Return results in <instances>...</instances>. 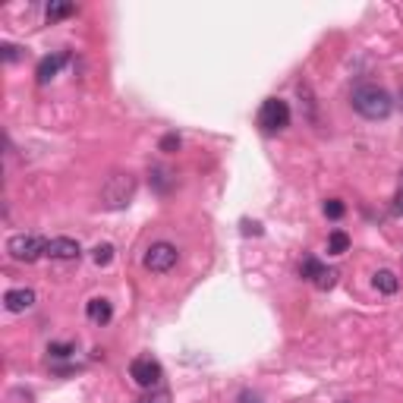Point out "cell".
I'll return each instance as SVG.
<instances>
[{"label": "cell", "mask_w": 403, "mask_h": 403, "mask_svg": "<svg viewBox=\"0 0 403 403\" xmlns=\"http://www.w3.org/2000/svg\"><path fill=\"white\" fill-rule=\"evenodd\" d=\"M350 104H353V111L359 113V117H366V120H385L388 113L394 111L391 95H388L385 89H378V85H372V82L359 85V89L353 92Z\"/></svg>", "instance_id": "1"}, {"label": "cell", "mask_w": 403, "mask_h": 403, "mask_svg": "<svg viewBox=\"0 0 403 403\" xmlns=\"http://www.w3.org/2000/svg\"><path fill=\"white\" fill-rule=\"evenodd\" d=\"M136 196V177H132L130 170H120V173H111L104 183V190H101V205L111 208V211H120V208H126Z\"/></svg>", "instance_id": "2"}, {"label": "cell", "mask_w": 403, "mask_h": 403, "mask_svg": "<svg viewBox=\"0 0 403 403\" xmlns=\"http://www.w3.org/2000/svg\"><path fill=\"white\" fill-rule=\"evenodd\" d=\"M6 252H10L13 261L32 265V261H38L42 255H48V240L35 237V233H16V237H10V243H6Z\"/></svg>", "instance_id": "3"}, {"label": "cell", "mask_w": 403, "mask_h": 403, "mask_svg": "<svg viewBox=\"0 0 403 403\" xmlns=\"http://www.w3.org/2000/svg\"><path fill=\"white\" fill-rule=\"evenodd\" d=\"M259 126L265 132H280L284 126H290V107H287V101L268 98L259 111Z\"/></svg>", "instance_id": "4"}, {"label": "cell", "mask_w": 403, "mask_h": 403, "mask_svg": "<svg viewBox=\"0 0 403 403\" xmlns=\"http://www.w3.org/2000/svg\"><path fill=\"white\" fill-rule=\"evenodd\" d=\"M130 378L136 381L139 388L151 391V388L164 378V368H161V362L151 359V356H136V359L130 362Z\"/></svg>", "instance_id": "5"}, {"label": "cell", "mask_w": 403, "mask_h": 403, "mask_svg": "<svg viewBox=\"0 0 403 403\" xmlns=\"http://www.w3.org/2000/svg\"><path fill=\"white\" fill-rule=\"evenodd\" d=\"M142 261L151 274H167L180 261V252H177V246H170V243H151Z\"/></svg>", "instance_id": "6"}, {"label": "cell", "mask_w": 403, "mask_h": 403, "mask_svg": "<svg viewBox=\"0 0 403 403\" xmlns=\"http://www.w3.org/2000/svg\"><path fill=\"white\" fill-rule=\"evenodd\" d=\"M48 255L57 261H76L79 255H82V246L70 237H54V240H48Z\"/></svg>", "instance_id": "7"}, {"label": "cell", "mask_w": 403, "mask_h": 403, "mask_svg": "<svg viewBox=\"0 0 403 403\" xmlns=\"http://www.w3.org/2000/svg\"><path fill=\"white\" fill-rule=\"evenodd\" d=\"M4 306H6V312H25V309L35 306V290H29V287H19V290H6Z\"/></svg>", "instance_id": "8"}, {"label": "cell", "mask_w": 403, "mask_h": 403, "mask_svg": "<svg viewBox=\"0 0 403 403\" xmlns=\"http://www.w3.org/2000/svg\"><path fill=\"white\" fill-rule=\"evenodd\" d=\"M66 60H70V57H66V54H54V57H44L42 63H38V73H35L38 85H48L51 79L60 73V66H63Z\"/></svg>", "instance_id": "9"}, {"label": "cell", "mask_w": 403, "mask_h": 403, "mask_svg": "<svg viewBox=\"0 0 403 403\" xmlns=\"http://www.w3.org/2000/svg\"><path fill=\"white\" fill-rule=\"evenodd\" d=\"M85 315H89L95 325H107V321H111V315H113V309H111V302L101 297V299H89V306H85Z\"/></svg>", "instance_id": "10"}, {"label": "cell", "mask_w": 403, "mask_h": 403, "mask_svg": "<svg viewBox=\"0 0 403 403\" xmlns=\"http://www.w3.org/2000/svg\"><path fill=\"white\" fill-rule=\"evenodd\" d=\"M372 284H375V287H378V290H381V293H388V297H391V293H397L400 280H397V274H394V271H388V268H381V271H375Z\"/></svg>", "instance_id": "11"}, {"label": "cell", "mask_w": 403, "mask_h": 403, "mask_svg": "<svg viewBox=\"0 0 403 403\" xmlns=\"http://www.w3.org/2000/svg\"><path fill=\"white\" fill-rule=\"evenodd\" d=\"M173 183H177V177H173L167 167H151V186L158 192H170Z\"/></svg>", "instance_id": "12"}, {"label": "cell", "mask_w": 403, "mask_h": 403, "mask_svg": "<svg viewBox=\"0 0 403 403\" xmlns=\"http://www.w3.org/2000/svg\"><path fill=\"white\" fill-rule=\"evenodd\" d=\"M73 13H76V6L73 4H66V0H51L48 4V23H57V19L73 16Z\"/></svg>", "instance_id": "13"}, {"label": "cell", "mask_w": 403, "mask_h": 403, "mask_svg": "<svg viewBox=\"0 0 403 403\" xmlns=\"http://www.w3.org/2000/svg\"><path fill=\"white\" fill-rule=\"evenodd\" d=\"M347 249H350V237H347L344 230H334L331 237H328V252H331V255H344Z\"/></svg>", "instance_id": "14"}, {"label": "cell", "mask_w": 403, "mask_h": 403, "mask_svg": "<svg viewBox=\"0 0 403 403\" xmlns=\"http://www.w3.org/2000/svg\"><path fill=\"white\" fill-rule=\"evenodd\" d=\"M321 268H325V265H321L318 259H312V255H306V259L299 261V274H302L306 280H312V284H315V278L321 274Z\"/></svg>", "instance_id": "15"}, {"label": "cell", "mask_w": 403, "mask_h": 403, "mask_svg": "<svg viewBox=\"0 0 403 403\" xmlns=\"http://www.w3.org/2000/svg\"><path fill=\"white\" fill-rule=\"evenodd\" d=\"M92 261H95L98 268H107L113 261V246L111 243H98L95 249H92Z\"/></svg>", "instance_id": "16"}, {"label": "cell", "mask_w": 403, "mask_h": 403, "mask_svg": "<svg viewBox=\"0 0 403 403\" xmlns=\"http://www.w3.org/2000/svg\"><path fill=\"white\" fill-rule=\"evenodd\" d=\"M337 278H340L337 268H321V274L315 278V287H318V290H331V287L337 284Z\"/></svg>", "instance_id": "17"}, {"label": "cell", "mask_w": 403, "mask_h": 403, "mask_svg": "<svg viewBox=\"0 0 403 403\" xmlns=\"http://www.w3.org/2000/svg\"><path fill=\"white\" fill-rule=\"evenodd\" d=\"M344 211H347V208H344V202H340V199H328L325 202V214H328V218L340 221V218H344Z\"/></svg>", "instance_id": "18"}, {"label": "cell", "mask_w": 403, "mask_h": 403, "mask_svg": "<svg viewBox=\"0 0 403 403\" xmlns=\"http://www.w3.org/2000/svg\"><path fill=\"white\" fill-rule=\"evenodd\" d=\"M48 353L54 356V359H66V356L76 353V347H73V344H51V347H48Z\"/></svg>", "instance_id": "19"}, {"label": "cell", "mask_w": 403, "mask_h": 403, "mask_svg": "<svg viewBox=\"0 0 403 403\" xmlns=\"http://www.w3.org/2000/svg\"><path fill=\"white\" fill-rule=\"evenodd\" d=\"M136 403H170V394L167 391H149V394H142Z\"/></svg>", "instance_id": "20"}, {"label": "cell", "mask_w": 403, "mask_h": 403, "mask_svg": "<svg viewBox=\"0 0 403 403\" xmlns=\"http://www.w3.org/2000/svg\"><path fill=\"white\" fill-rule=\"evenodd\" d=\"M180 145H183V142H180V136H177V132H170V136H164V139H161V151H167V154L180 151Z\"/></svg>", "instance_id": "21"}, {"label": "cell", "mask_w": 403, "mask_h": 403, "mask_svg": "<svg viewBox=\"0 0 403 403\" xmlns=\"http://www.w3.org/2000/svg\"><path fill=\"white\" fill-rule=\"evenodd\" d=\"M0 51H4V60H6V63H16V60L23 57V54H19L23 48H16V44H4V48H0Z\"/></svg>", "instance_id": "22"}, {"label": "cell", "mask_w": 403, "mask_h": 403, "mask_svg": "<svg viewBox=\"0 0 403 403\" xmlns=\"http://www.w3.org/2000/svg\"><path fill=\"white\" fill-rule=\"evenodd\" d=\"M391 208H394V214H403V190L397 192V196H394V205H391Z\"/></svg>", "instance_id": "23"}, {"label": "cell", "mask_w": 403, "mask_h": 403, "mask_svg": "<svg viewBox=\"0 0 403 403\" xmlns=\"http://www.w3.org/2000/svg\"><path fill=\"white\" fill-rule=\"evenodd\" d=\"M243 233H261L259 224H249V221H243Z\"/></svg>", "instance_id": "24"}]
</instances>
